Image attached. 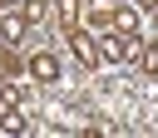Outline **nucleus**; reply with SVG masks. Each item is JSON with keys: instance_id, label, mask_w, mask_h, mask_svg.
Here are the masks:
<instances>
[{"instance_id": "1", "label": "nucleus", "mask_w": 158, "mask_h": 138, "mask_svg": "<svg viewBox=\"0 0 158 138\" xmlns=\"http://www.w3.org/2000/svg\"><path fill=\"white\" fill-rule=\"evenodd\" d=\"M128 54H133V39H128L123 30H118V34H104V39H99V59H128Z\"/></svg>"}, {"instance_id": "2", "label": "nucleus", "mask_w": 158, "mask_h": 138, "mask_svg": "<svg viewBox=\"0 0 158 138\" xmlns=\"http://www.w3.org/2000/svg\"><path fill=\"white\" fill-rule=\"evenodd\" d=\"M30 74H35V79H59V59H54V54H35V59H30Z\"/></svg>"}, {"instance_id": "3", "label": "nucleus", "mask_w": 158, "mask_h": 138, "mask_svg": "<svg viewBox=\"0 0 158 138\" xmlns=\"http://www.w3.org/2000/svg\"><path fill=\"white\" fill-rule=\"evenodd\" d=\"M74 54H79L84 64H99V39H89V34H74Z\"/></svg>"}, {"instance_id": "4", "label": "nucleus", "mask_w": 158, "mask_h": 138, "mask_svg": "<svg viewBox=\"0 0 158 138\" xmlns=\"http://www.w3.org/2000/svg\"><path fill=\"white\" fill-rule=\"evenodd\" d=\"M25 34V15H10V20H0V39H20Z\"/></svg>"}, {"instance_id": "5", "label": "nucleus", "mask_w": 158, "mask_h": 138, "mask_svg": "<svg viewBox=\"0 0 158 138\" xmlns=\"http://www.w3.org/2000/svg\"><path fill=\"white\" fill-rule=\"evenodd\" d=\"M25 128H30V123H25L20 113H5V118H0V133H25Z\"/></svg>"}, {"instance_id": "6", "label": "nucleus", "mask_w": 158, "mask_h": 138, "mask_svg": "<svg viewBox=\"0 0 158 138\" xmlns=\"http://www.w3.org/2000/svg\"><path fill=\"white\" fill-rule=\"evenodd\" d=\"M25 5V20H44V10H49V0H20Z\"/></svg>"}, {"instance_id": "7", "label": "nucleus", "mask_w": 158, "mask_h": 138, "mask_svg": "<svg viewBox=\"0 0 158 138\" xmlns=\"http://www.w3.org/2000/svg\"><path fill=\"white\" fill-rule=\"evenodd\" d=\"M74 15H79V0H59V25H64V30L74 25Z\"/></svg>"}, {"instance_id": "8", "label": "nucleus", "mask_w": 158, "mask_h": 138, "mask_svg": "<svg viewBox=\"0 0 158 138\" xmlns=\"http://www.w3.org/2000/svg\"><path fill=\"white\" fill-rule=\"evenodd\" d=\"M0 5H15V0H0Z\"/></svg>"}]
</instances>
